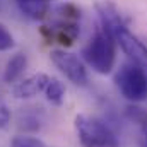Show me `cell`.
<instances>
[{
  "label": "cell",
  "mask_w": 147,
  "mask_h": 147,
  "mask_svg": "<svg viewBox=\"0 0 147 147\" xmlns=\"http://www.w3.org/2000/svg\"><path fill=\"white\" fill-rule=\"evenodd\" d=\"M50 57H51V62L55 63V67L70 82L77 84V86L87 84V72H86L84 63L79 60L77 55H74L70 51H65V50H53L50 53Z\"/></svg>",
  "instance_id": "obj_5"
},
{
  "label": "cell",
  "mask_w": 147,
  "mask_h": 147,
  "mask_svg": "<svg viewBox=\"0 0 147 147\" xmlns=\"http://www.w3.org/2000/svg\"><path fill=\"white\" fill-rule=\"evenodd\" d=\"M75 130L82 147H120L115 132L94 116L77 115Z\"/></svg>",
  "instance_id": "obj_3"
},
{
  "label": "cell",
  "mask_w": 147,
  "mask_h": 147,
  "mask_svg": "<svg viewBox=\"0 0 147 147\" xmlns=\"http://www.w3.org/2000/svg\"><path fill=\"white\" fill-rule=\"evenodd\" d=\"M10 147H46L39 139L36 137H28V135H19V137H14Z\"/></svg>",
  "instance_id": "obj_13"
},
{
  "label": "cell",
  "mask_w": 147,
  "mask_h": 147,
  "mask_svg": "<svg viewBox=\"0 0 147 147\" xmlns=\"http://www.w3.org/2000/svg\"><path fill=\"white\" fill-rule=\"evenodd\" d=\"M43 121V113L34 108H26L19 115V128L24 130H38Z\"/></svg>",
  "instance_id": "obj_11"
},
{
  "label": "cell",
  "mask_w": 147,
  "mask_h": 147,
  "mask_svg": "<svg viewBox=\"0 0 147 147\" xmlns=\"http://www.w3.org/2000/svg\"><path fill=\"white\" fill-rule=\"evenodd\" d=\"M21 12L31 19H43L48 12V0H16Z\"/></svg>",
  "instance_id": "obj_9"
},
{
  "label": "cell",
  "mask_w": 147,
  "mask_h": 147,
  "mask_svg": "<svg viewBox=\"0 0 147 147\" xmlns=\"http://www.w3.org/2000/svg\"><path fill=\"white\" fill-rule=\"evenodd\" d=\"M46 24L41 33L53 43L72 45L80 33V10L74 3H60L46 12Z\"/></svg>",
  "instance_id": "obj_1"
},
{
  "label": "cell",
  "mask_w": 147,
  "mask_h": 147,
  "mask_svg": "<svg viewBox=\"0 0 147 147\" xmlns=\"http://www.w3.org/2000/svg\"><path fill=\"white\" fill-rule=\"evenodd\" d=\"M96 9H98V14H99V19H101V28L105 31H108L113 38V34L116 31H120L121 28L127 26L123 16L120 14V10L110 3V2H99L96 3Z\"/></svg>",
  "instance_id": "obj_7"
},
{
  "label": "cell",
  "mask_w": 147,
  "mask_h": 147,
  "mask_svg": "<svg viewBox=\"0 0 147 147\" xmlns=\"http://www.w3.org/2000/svg\"><path fill=\"white\" fill-rule=\"evenodd\" d=\"M26 65H28L26 55H22V53L14 55V57L7 62L5 70H3V79H5V82H9V84H10V82H16V80L22 75Z\"/></svg>",
  "instance_id": "obj_10"
},
{
  "label": "cell",
  "mask_w": 147,
  "mask_h": 147,
  "mask_svg": "<svg viewBox=\"0 0 147 147\" xmlns=\"http://www.w3.org/2000/svg\"><path fill=\"white\" fill-rule=\"evenodd\" d=\"M113 39L116 45L121 46V50L128 55V58L135 63H140V65H146L147 63V48L142 45V41H139V38H135L128 28H121L120 31H116L113 34Z\"/></svg>",
  "instance_id": "obj_6"
},
{
  "label": "cell",
  "mask_w": 147,
  "mask_h": 147,
  "mask_svg": "<svg viewBox=\"0 0 147 147\" xmlns=\"http://www.w3.org/2000/svg\"><path fill=\"white\" fill-rule=\"evenodd\" d=\"M12 46H14V38H12V34L5 29V26L0 24V51L10 50Z\"/></svg>",
  "instance_id": "obj_14"
},
{
  "label": "cell",
  "mask_w": 147,
  "mask_h": 147,
  "mask_svg": "<svg viewBox=\"0 0 147 147\" xmlns=\"http://www.w3.org/2000/svg\"><path fill=\"white\" fill-rule=\"evenodd\" d=\"M10 123V110L3 99H0V128H5Z\"/></svg>",
  "instance_id": "obj_15"
},
{
  "label": "cell",
  "mask_w": 147,
  "mask_h": 147,
  "mask_svg": "<svg viewBox=\"0 0 147 147\" xmlns=\"http://www.w3.org/2000/svg\"><path fill=\"white\" fill-rule=\"evenodd\" d=\"M115 82L121 96L132 103H140L147 98V74L144 65L127 62L115 75Z\"/></svg>",
  "instance_id": "obj_4"
},
{
  "label": "cell",
  "mask_w": 147,
  "mask_h": 147,
  "mask_svg": "<svg viewBox=\"0 0 147 147\" xmlns=\"http://www.w3.org/2000/svg\"><path fill=\"white\" fill-rule=\"evenodd\" d=\"M115 45L116 43L110 33L105 31L103 28H98L92 38L89 39V43L82 50V57L86 63L94 72L110 74L115 67V58H116Z\"/></svg>",
  "instance_id": "obj_2"
},
{
  "label": "cell",
  "mask_w": 147,
  "mask_h": 147,
  "mask_svg": "<svg viewBox=\"0 0 147 147\" xmlns=\"http://www.w3.org/2000/svg\"><path fill=\"white\" fill-rule=\"evenodd\" d=\"M50 77L46 74H34L24 80H21L19 84L14 86L12 94L17 99H28V98H34L39 92H45V87L48 84Z\"/></svg>",
  "instance_id": "obj_8"
},
{
  "label": "cell",
  "mask_w": 147,
  "mask_h": 147,
  "mask_svg": "<svg viewBox=\"0 0 147 147\" xmlns=\"http://www.w3.org/2000/svg\"><path fill=\"white\" fill-rule=\"evenodd\" d=\"M45 94H46V99L51 105L60 106L65 99V86L58 79H50L46 87H45Z\"/></svg>",
  "instance_id": "obj_12"
}]
</instances>
